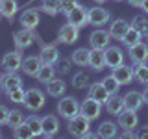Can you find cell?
I'll use <instances>...</instances> for the list:
<instances>
[{"label":"cell","instance_id":"7c38bea8","mask_svg":"<svg viewBox=\"0 0 148 139\" xmlns=\"http://www.w3.org/2000/svg\"><path fill=\"white\" fill-rule=\"evenodd\" d=\"M128 56H130V59H132L133 65H137V63H148V45L141 41V43L130 46V48H128Z\"/></svg>","mask_w":148,"mask_h":139},{"label":"cell","instance_id":"277c9868","mask_svg":"<svg viewBox=\"0 0 148 139\" xmlns=\"http://www.w3.org/2000/svg\"><path fill=\"white\" fill-rule=\"evenodd\" d=\"M111 21V13L109 9H104L102 6L89 8V24L95 28H104Z\"/></svg>","mask_w":148,"mask_h":139},{"label":"cell","instance_id":"8fae6325","mask_svg":"<svg viewBox=\"0 0 148 139\" xmlns=\"http://www.w3.org/2000/svg\"><path fill=\"white\" fill-rule=\"evenodd\" d=\"M34 39H35L34 30H28V28H21L18 32L13 34V43H15V46L18 50H24L28 46H32Z\"/></svg>","mask_w":148,"mask_h":139},{"label":"cell","instance_id":"f1b7e54d","mask_svg":"<svg viewBox=\"0 0 148 139\" xmlns=\"http://www.w3.org/2000/svg\"><path fill=\"white\" fill-rule=\"evenodd\" d=\"M71 59L78 67H87V65H89V48H76L72 52Z\"/></svg>","mask_w":148,"mask_h":139},{"label":"cell","instance_id":"e575fe53","mask_svg":"<svg viewBox=\"0 0 148 139\" xmlns=\"http://www.w3.org/2000/svg\"><path fill=\"white\" fill-rule=\"evenodd\" d=\"M26 117H24V113H22L21 109H9V117H8V126L9 128H17L21 122H24Z\"/></svg>","mask_w":148,"mask_h":139},{"label":"cell","instance_id":"5bb4252c","mask_svg":"<svg viewBox=\"0 0 148 139\" xmlns=\"http://www.w3.org/2000/svg\"><path fill=\"white\" fill-rule=\"evenodd\" d=\"M117 117H119V126L122 130H135L137 124H139L137 111H133V109H126V108H124Z\"/></svg>","mask_w":148,"mask_h":139},{"label":"cell","instance_id":"d590c367","mask_svg":"<svg viewBox=\"0 0 148 139\" xmlns=\"http://www.w3.org/2000/svg\"><path fill=\"white\" fill-rule=\"evenodd\" d=\"M13 136H15L17 139H32V137H35L34 132L30 130V126L26 124V120H24V122H21L17 128H13Z\"/></svg>","mask_w":148,"mask_h":139},{"label":"cell","instance_id":"603a6c76","mask_svg":"<svg viewBox=\"0 0 148 139\" xmlns=\"http://www.w3.org/2000/svg\"><path fill=\"white\" fill-rule=\"evenodd\" d=\"M104 106H106V111H108L109 115H115V117H117L120 111L124 109V98L119 96V93L117 95H109V98L106 100Z\"/></svg>","mask_w":148,"mask_h":139},{"label":"cell","instance_id":"e0dca14e","mask_svg":"<svg viewBox=\"0 0 148 139\" xmlns=\"http://www.w3.org/2000/svg\"><path fill=\"white\" fill-rule=\"evenodd\" d=\"M122 98H124V108H126V109L139 111L143 106H145V100H143V93L141 91H135V89L128 91Z\"/></svg>","mask_w":148,"mask_h":139},{"label":"cell","instance_id":"9a60e30c","mask_svg":"<svg viewBox=\"0 0 148 139\" xmlns=\"http://www.w3.org/2000/svg\"><path fill=\"white\" fill-rule=\"evenodd\" d=\"M43 67V61H41L39 56H30V58H24L22 59V65H21V71L30 78H35L37 72L41 71Z\"/></svg>","mask_w":148,"mask_h":139},{"label":"cell","instance_id":"74e56055","mask_svg":"<svg viewBox=\"0 0 148 139\" xmlns=\"http://www.w3.org/2000/svg\"><path fill=\"white\" fill-rule=\"evenodd\" d=\"M130 24L135 28V30H139L143 35L148 32V19H146L145 15H135V17H133V21L130 22Z\"/></svg>","mask_w":148,"mask_h":139},{"label":"cell","instance_id":"83f0119b","mask_svg":"<svg viewBox=\"0 0 148 139\" xmlns=\"http://www.w3.org/2000/svg\"><path fill=\"white\" fill-rule=\"evenodd\" d=\"M143 37H145V35H143L141 32H139V30H135V28H133L132 24H130V30L126 32V35L122 37V45L126 46V48H130V46H133V45L141 43V41H143Z\"/></svg>","mask_w":148,"mask_h":139},{"label":"cell","instance_id":"ba28073f","mask_svg":"<svg viewBox=\"0 0 148 139\" xmlns=\"http://www.w3.org/2000/svg\"><path fill=\"white\" fill-rule=\"evenodd\" d=\"M78 37H80V28L71 24V22L63 24L58 32V41L63 45H74L78 41Z\"/></svg>","mask_w":148,"mask_h":139},{"label":"cell","instance_id":"f546056e","mask_svg":"<svg viewBox=\"0 0 148 139\" xmlns=\"http://www.w3.org/2000/svg\"><path fill=\"white\" fill-rule=\"evenodd\" d=\"M133 80L143 85H148V63H137L133 67Z\"/></svg>","mask_w":148,"mask_h":139},{"label":"cell","instance_id":"f35d334b","mask_svg":"<svg viewBox=\"0 0 148 139\" xmlns=\"http://www.w3.org/2000/svg\"><path fill=\"white\" fill-rule=\"evenodd\" d=\"M24 96H26V89L24 87H17V89L8 93V98L13 102V104H24Z\"/></svg>","mask_w":148,"mask_h":139},{"label":"cell","instance_id":"ac0fdd59","mask_svg":"<svg viewBox=\"0 0 148 139\" xmlns=\"http://www.w3.org/2000/svg\"><path fill=\"white\" fill-rule=\"evenodd\" d=\"M128 30H130V22H128V21H124V19H115V21H111L108 32H109L111 39L122 41V37L126 35Z\"/></svg>","mask_w":148,"mask_h":139},{"label":"cell","instance_id":"f5cc1de1","mask_svg":"<svg viewBox=\"0 0 148 139\" xmlns=\"http://www.w3.org/2000/svg\"><path fill=\"white\" fill-rule=\"evenodd\" d=\"M0 19H2V13H0Z\"/></svg>","mask_w":148,"mask_h":139},{"label":"cell","instance_id":"7a4b0ae2","mask_svg":"<svg viewBox=\"0 0 148 139\" xmlns=\"http://www.w3.org/2000/svg\"><path fill=\"white\" fill-rule=\"evenodd\" d=\"M46 104V98H45V93L39 89V87H30L26 89V96H24V108L32 113H37L45 108Z\"/></svg>","mask_w":148,"mask_h":139},{"label":"cell","instance_id":"ffe728a7","mask_svg":"<svg viewBox=\"0 0 148 139\" xmlns=\"http://www.w3.org/2000/svg\"><path fill=\"white\" fill-rule=\"evenodd\" d=\"M43 120V136L45 137H54L59 132V119L56 115H45L41 117Z\"/></svg>","mask_w":148,"mask_h":139},{"label":"cell","instance_id":"681fc988","mask_svg":"<svg viewBox=\"0 0 148 139\" xmlns=\"http://www.w3.org/2000/svg\"><path fill=\"white\" fill-rule=\"evenodd\" d=\"M145 37H146V41H148V32H146V34H145Z\"/></svg>","mask_w":148,"mask_h":139},{"label":"cell","instance_id":"4fadbf2b","mask_svg":"<svg viewBox=\"0 0 148 139\" xmlns=\"http://www.w3.org/2000/svg\"><path fill=\"white\" fill-rule=\"evenodd\" d=\"M104 54H106V67H109V69H115V67H119V65H122L124 63V52H122V48L120 46H108V48L104 50Z\"/></svg>","mask_w":148,"mask_h":139},{"label":"cell","instance_id":"60d3db41","mask_svg":"<svg viewBox=\"0 0 148 139\" xmlns=\"http://www.w3.org/2000/svg\"><path fill=\"white\" fill-rule=\"evenodd\" d=\"M76 6H78V0H61V4H59V13L67 15V13L72 11Z\"/></svg>","mask_w":148,"mask_h":139},{"label":"cell","instance_id":"836d02e7","mask_svg":"<svg viewBox=\"0 0 148 139\" xmlns=\"http://www.w3.org/2000/svg\"><path fill=\"white\" fill-rule=\"evenodd\" d=\"M72 87L76 89H87L89 87V74L85 71H80L72 76Z\"/></svg>","mask_w":148,"mask_h":139},{"label":"cell","instance_id":"cb8c5ba5","mask_svg":"<svg viewBox=\"0 0 148 139\" xmlns=\"http://www.w3.org/2000/svg\"><path fill=\"white\" fill-rule=\"evenodd\" d=\"M89 96L95 98V100H98L100 104H106V100L109 98V93H108V89L104 87L102 82H95V83L89 85Z\"/></svg>","mask_w":148,"mask_h":139},{"label":"cell","instance_id":"3957f363","mask_svg":"<svg viewBox=\"0 0 148 139\" xmlns=\"http://www.w3.org/2000/svg\"><path fill=\"white\" fill-rule=\"evenodd\" d=\"M58 113H59V117H63L67 120L76 117L80 113V102L74 98V96L63 95V98H59V102H58Z\"/></svg>","mask_w":148,"mask_h":139},{"label":"cell","instance_id":"8d00e7d4","mask_svg":"<svg viewBox=\"0 0 148 139\" xmlns=\"http://www.w3.org/2000/svg\"><path fill=\"white\" fill-rule=\"evenodd\" d=\"M102 83H104V87L108 89V93H109V95H117V93H119V89L122 87V85H120V83L117 82V78H115L113 74L106 76L104 80H102Z\"/></svg>","mask_w":148,"mask_h":139},{"label":"cell","instance_id":"4dcf8cb0","mask_svg":"<svg viewBox=\"0 0 148 139\" xmlns=\"http://www.w3.org/2000/svg\"><path fill=\"white\" fill-rule=\"evenodd\" d=\"M56 67L54 65H43V67H41V71L37 72V80H39L41 83H48L50 80H52V78H56Z\"/></svg>","mask_w":148,"mask_h":139},{"label":"cell","instance_id":"1f68e13d","mask_svg":"<svg viewBox=\"0 0 148 139\" xmlns=\"http://www.w3.org/2000/svg\"><path fill=\"white\" fill-rule=\"evenodd\" d=\"M26 124L30 126V130L34 132L35 137L43 136V120H41L39 115H30V117L26 119Z\"/></svg>","mask_w":148,"mask_h":139},{"label":"cell","instance_id":"4316f807","mask_svg":"<svg viewBox=\"0 0 148 139\" xmlns=\"http://www.w3.org/2000/svg\"><path fill=\"white\" fill-rule=\"evenodd\" d=\"M18 11V2L17 0H0V13H2L4 19L8 21H13Z\"/></svg>","mask_w":148,"mask_h":139},{"label":"cell","instance_id":"c3c4849f","mask_svg":"<svg viewBox=\"0 0 148 139\" xmlns=\"http://www.w3.org/2000/svg\"><path fill=\"white\" fill-rule=\"evenodd\" d=\"M95 2H98V4H104V2H106V0H95Z\"/></svg>","mask_w":148,"mask_h":139},{"label":"cell","instance_id":"d6986e66","mask_svg":"<svg viewBox=\"0 0 148 139\" xmlns=\"http://www.w3.org/2000/svg\"><path fill=\"white\" fill-rule=\"evenodd\" d=\"M111 74H113L115 78H117V82L120 83V85H128V83H132L133 80V67H130V65H119V67L111 69Z\"/></svg>","mask_w":148,"mask_h":139},{"label":"cell","instance_id":"f907efd6","mask_svg":"<svg viewBox=\"0 0 148 139\" xmlns=\"http://www.w3.org/2000/svg\"><path fill=\"white\" fill-rule=\"evenodd\" d=\"M113 2H122V0H113Z\"/></svg>","mask_w":148,"mask_h":139},{"label":"cell","instance_id":"6da1fadb","mask_svg":"<svg viewBox=\"0 0 148 139\" xmlns=\"http://www.w3.org/2000/svg\"><path fill=\"white\" fill-rule=\"evenodd\" d=\"M91 122H92V120H89L85 115L78 113L76 117L69 119V124H67L69 133L74 136V137H85V139L87 137H98V133L91 132Z\"/></svg>","mask_w":148,"mask_h":139},{"label":"cell","instance_id":"b9f144b4","mask_svg":"<svg viewBox=\"0 0 148 139\" xmlns=\"http://www.w3.org/2000/svg\"><path fill=\"white\" fill-rule=\"evenodd\" d=\"M8 117H9V108L4 104H0V126L8 124Z\"/></svg>","mask_w":148,"mask_h":139},{"label":"cell","instance_id":"ab89813d","mask_svg":"<svg viewBox=\"0 0 148 139\" xmlns=\"http://www.w3.org/2000/svg\"><path fill=\"white\" fill-rule=\"evenodd\" d=\"M54 67H56V72H58V74H69V72H71V67H72V59L59 58L58 61L54 63Z\"/></svg>","mask_w":148,"mask_h":139},{"label":"cell","instance_id":"bcb514c9","mask_svg":"<svg viewBox=\"0 0 148 139\" xmlns=\"http://www.w3.org/2000/svg\"><path fill=\"white\" fill-rule=\"evenodd\" d=\"M141 9L145 11V15H148V0H143V4H141Z\"/></svg>","mask_w":148,"mask_h":139},{"label":"cell","instance_id":"2e32d148","mask_svg":"<svg viewBox=\"0 0 148 139\" xmlns=\"http://www.w3.org/2000/svg\"><path fill=\"white\" fill-rule=\"evenodd\" d=\"M17 87H22V78L17 72H6V74L0 76V89L6 93V95L9 91L17 89Z\"/></svg>","mask_w":148,"mask_h":139},{"label":"cell","instance_id":"30bf717a","mask_svg":"<svg viewBox=\"0 0 148 139\" xmlns=\"http://www.w3.org/2000/svg\"><path fill=\"white\" fill-rule=\"evenodd\" d=\"M41 21V13H39V8H30L26 11L21 13L18 17V22H21L22 28H28V30H35L37 24Z\"/></svg>","mask_w":148,"mask_h":139},{"label":"cell","instance_id":"484cf974","mask_svg":"<svg viewBox=\"0 0 148 139\" xmlns=\"http://www.w3.org/2000/svg\"><path fill=\"white\" fill-rule=\"evenodd\" d=\"M65 91H67V83L63 80H59V78H52V80L46 83V93H48L50 96H54V98L63 96Z\"/></svg>","mask_w":148,"mask_h":139},{"label":"cell","instance_id":"ee69618b","mask_svg":"<svg viewBox=\"0 0 148 139\" xmlns=\"http://www.w3.org/2000/svg\"><path fill=\"white\" fill-rule=\"evenodd\" d=\"M122 137H137V136H135V130H124Z\"/></svg>","mask_w":148,"mask_h":139},{"label":"cell","instance_id":"5b68a950","mask_svg":"<svg viewBox=\"0 0 148 139\" xmlns=\"http://www.w3.org/2000/svg\"><path fill=\"white\" fill-rule=\"evenodd\" d=\"M67 22H71V24L78 26V28L87 26L89 24V9L85 6H82V4H78L72 11L67 13Z\"/></svg>","mask_w":148,"mask_h":139},{"label":"cell","instance_id":"f6af8a7d","mask_svg":"<svg viewBox=\"0 0 148 139\" xmlns=\"http://www.w3.org/2000/svg\"><path fill=\"white\" fill-rule=\"evenodd\" d=\"M128 4H130V6H133V8H141L143 0H128Z\"/></svg>","mask_w":148,"mask_h":139},{"label":"cell","instance_id":"52a82bcc","mask_svg":"<svg viewBox=\"0 0 148 139\" xmlns=\"http://www.w3.org/2000/svg\"><path fill=\"white\" fill-rule=\"evenodd\" d=\"M102 106H104V104H100L98 100L87 96V98L80 104V113L85 115L89 120H96L100 117V113H102Z\"/></svg>","mask_w":148,"mask_h":139},{"label":"cell","instance_id":"8992f818","mask_svg":"<svg viewBox=\"0 0 148 139\" xmlns=\"http://www.w3.org/2000/svg\"><path fill=\"white\" fill-rule=\"evenodd\" d=\"M22 52L21 50H11V52H8V54H4V58H2V69L6 72H17V71H21V65H22Z\"/></svg>","mask_w":148,"mask_h":139},{"label":"cell","instance_id":"7bdbcfd3","mask_svg":"<svg viewBox=\"0 0 148 139\" xmlns=\"http://www.w3.org/2000/svg\"><path fill=\"white\" fill-rule=\"evenodd\" d=\"M135 136H137V137H141V139H148V126L139 128L137 132H135Z\"/></svg>","mask_w":148,"mask_h":139},{"label":"cell","instance_id":"816d5d0a","mask_svg":"<svg viewBox=\"0 0 148 139\" xmlns=\"http://www.w3.org/2000/svg\"><path fill=\"white\" fill-rule=\"evenodd\" d=\"M0 137H2V132H0Z\"/></svg>","mask_w":148,"mask_h":139},{"label":"cell","instance_id":"7dc6e473","mask_svg":"<svg viewBox=\"0 0 148 139\" xmlns=\"http://www.w3.org/2000/svg\"><path fill=\"white\" fill-rule=\"evenodd\" d=\"M143 100H145V104H148V85H145V91H143Z\"/></svg>","mask_w":148,"mask_h":139},{"label":"cell","instance_id":"9c48e42d","mask_svg":"<svg viewBox=\"0 0 148 139\" xmlns=\"http://www.w3.org/2000/svg\"><path fill=\"white\" fill-rule=\"evenodd\" d=\"M89 45H91V48L106 50V48L111 45V35H109V32L104 30V28H96V30L89 35Z\"/></svg>","mask_w":148,"mask_h":139},{"label":"cell","instance_id":"d6a6232c","mask_svg":"<svg viewBox=\"0 0 148 139\" xmlns=\"http://www.w3.org/2000/svg\"><path fill=\"white\" fill-rule=\"evenodd\" d=\"M59 4H61V0H43L41 2V11H45L46 15H58L59 13Z\"/></svg>","mask_w":148,"mask_h":139},{"label":"cell","instance_id":"d4e9b609","mask_svg":"<svg viewBox=\"0 0 148 139\" xmlns=\"http://www.w3.org/2000/svg\"><path fill=\"white\" fill-rule=\"evenodd\" d=\"M96 133H98V137L113 139V137H117V133H119V124L113 122V120H104V122H100Z\"/></svg>","mask_w":148,"mask_h":139},{"label":"cell","instance_id":"44dd1931","mask_svg":"<svg viewBox=\"0 0 148 139\" xmlns=\"http://www.w3.org/2000/svg\"><path fill=\"white\" fill-rule=\"evenodd\" d=\"M39 58H41V61H43V65H54L61 56H59V50H58L56 45H45L43 48H41Z\"/></svg>","mask_w":148,"mask_h":139},{"label":"cell","instance_id":"7402d4cb","mask_svg":"<svg viewBox=\"0 0 148 139\" xmlns=\"http://www.w3.org/2000/svg\"><path fill=\"white\" fill-rule=\"evenodd\" d=\"M89 67L92 71H102V69H106V54L104 50L100 48H91L89 50Z\"/></svg>","mask_w":148,"mask_h":139}]
</instances>
